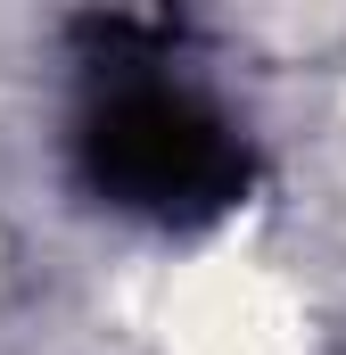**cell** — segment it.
<instances>
[{
	"mask_svg": "<svg viewBox=\"0 0 346 355\" xmlns=\"http://www.w3.org/2000/svg\"><path fill=\"white\" fill-rule=\"evenodd\" d=\"M157 355H313V297L248 248L181 257L149 306Z\"/></svg>",
	"mask_w": 346,
	"mask_h": 355,
	"instance_id": "6da1fadb",
	"label": "cell"
}]
</instances>
